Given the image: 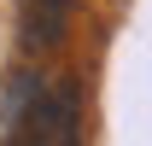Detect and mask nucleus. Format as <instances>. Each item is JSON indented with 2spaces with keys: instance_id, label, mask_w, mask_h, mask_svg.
<instances>
[{
  "instance_id": "1",
  "label": "nucleus",
  "mask_w": 152,
  "mask_h": 146,
  "mask_svg": "<svg viewBox=\"0 0 152 146\" xmlns=\"http://www.w3.org/2000/svg\"><path fill=\"white\" fill-rule=\"evenodd\" d=\"M0 146H82V82L70 70H18L0 93Z\"/></svg>"
},
{
  "instance_id": "2",
  "label": "nucleus",
  "mask_w": 152,
  "mask_h": 146,
  "mask_svg": "<svg viewBox=\"0 0 152 146\" xmlns=\"http://www.w3.org/2000/svg\"><path fill=\"white\" fill-rule=\"evenodd\" d=\"M76 0H18V41L23 53H58L70 35Z\"/></svg>"
}]
</instances>
